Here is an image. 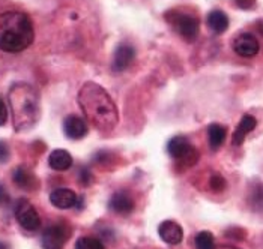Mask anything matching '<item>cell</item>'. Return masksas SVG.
<instances>
[{"mask_svg":"<svg viewBox=\"0 0 263 249\" xmlns=\"http://www.w3.org/2000/svg\"><path fill=\"white\" fill-rule=\"evenodd\" d=\"M77 99L84 117L97 131L108 134L116 128L119 122L118 107L102 86L93 81L84 83Z\"/></svg>","mask_w":263,"mask_h":249,"instance_id":"obj_1","label":"cell"},{"mask_svg":"<svg viewBox=\"0 0 263 249\" xmlns=\"http://www.w3.org/2000/svg\"><path fill=\"white\" fill-rule=\"evenodd\" d=\"M11 105L12 122L17 132L32 129L38 123L41 116L40 95L33 86L27 83H15L8 93Z\"/></svg>","mask_w":263,"mask_h":249,"instance_id":"obj_2","label":"cell"},{"mask_svg":"<svg viewBox=\"0 0 263 249\" xmlns=\"http://www.w3.org/2000/svg\"><path fill=\"white\" fill-rule=\"evenodd\" d=\"M35 39L32 20L17 11L0 14V50L6 53H20L29 48Z\"/></svg>","mask_w":263,"mask_h":249,"instance_id":"obj_3","label":"cell"},{"mask_svg":"<svg viewBox=\"0 0 263 249\" xmlns=\"http://www.w3.org/2000/svg\"><path fill=\"white\" fill-rule=\"evenodd\" d=\"M167 152L173 159L182 161L188 165L196 164V161L199 159V155H197V150L194 149V146L188 141V138H185L182 135L173 137L167 143Z\"/></svg>","mask_w":263,"mask_h":249,"instance_id":"obj_4","label":"cell"},{"mask_svg":"<svg viewBox=\"0 0 263 249\" xmlns=\"http://www.w3.org/2000/svg\"><path fill=\"white\" fill-rule=\"evenodd\" d=\"M14 212H15V218H17L18 224L26 231H36V230H40V215H38L36 209L33 208L27 200H18Z\"/></svg>","mask_w":263,"mask_h":249,"instance_id":"obj_5","label":"cell"},{"mask_svg":"<svg viewBox=\"0 0 263 249\" xmlns=\"http://www.w3.org/2000/svg\"><path fill=\"white\" fill-rule=\"evenodd\" d=\"M173 27L178 30V33L182 36L185 41L193 42L199 36L200 32V21L197 17L190 14H176L172 20Z\"/></svg>","mask_w":263,"mask_h":249,"instance_id":"obj_6","label":"cell"},{"mask_svg":"<svg viewBox=\"0 0 263 249\" xmlns=\"http://www.w3.org/2000/svg\"><path fill=\"white\" fill-rule=\"evenodd\" d=\"M69 233L65 225H51L42 233V249H63L65 242L68 240Z\"/></svg>","mask_w":263,"mask_h":249,"instance_id":"obj_7","label":"cell"},{"mask_svg":"<svg viewBox=\"0 0 263 249\" xmlns=\"http://www.w3.org/2000/svg\"><path fill=\"white\" fill-rule=\"evenodd\" d=\"M259 50V41L251 33H241L233 41V51L241 57H254Z\"/></svg>","mask_w":263,"mask_h":249,"instance_id":"obj_8","label":"cell"},{"mask_svg":"<svg viewBox=\"0 0 263 249\" xmlns=\"http://www.w3.org/2000/svg\"><path fill=\"white\" fill-rule=\"evenodd\" d=\"M134 56H136V50L131 44H126V42L119 44L115 51V57H113V69L116 72L125 71L133 63Z\"/></svg>","mask_w":263,"mask_h":249,"instance_id":"obj_9","label":"cell"},{"mask_svg":"<svg viewBox=\"0 0 263 249\" xmlns=\"http://www.w3.org/2000/svg\"><path fill=\"white\" fill-rule=\"evenodd\" d=\"M63 132L71 140H81L87 135L89 129H87L86 122L81 117L71 114L63 120Z\"/></svg>","mask_w":263,"mask_h":249,"instance_id":"obj_10","label":"cell"},{"mask_svg":"<svg viewBox=\"0 0 263 249\" xmlns=\"http://www.w3.org/2000/svg\"><path fill=\"white\" fill-rule=\"evenodd\" d=\"M158 234L162 242L168 245H179L183 239L182 227L175 221H164L158 227Z\"/></svg>","mask_w":263,"mask_h":249,"instance_id":"obj_11","label":"cell"},{"mask_svg":"<svg viewBox=\"0 0 263 249\" xmlns=\"http://www.w3.org/2000/svg\"><path fill=\"white\" fill-rule=\"evenodd\" d=\"M76 201H77V195L74 191L68 189V188H59V189H54L51 194H50V203L54 206L56 209H71L76 206Z\"/></svg>","mask_w":263,"mask_h":249,"instance_id":"obj_12","label":"cell"},{"mask_svg":"<svg viewBox=\"0 0 263 249\" xmlns=\"http://www.w3.org/2000/svg\"><path fill=\"white\" fill-rule=\"evenodd\" d=\"M108 209L115 213H119V215H128L134 209V200L129 197V194H126L123 191L116 192L108 201Z\"/></svg>","mask_w":263,"mask_h":249,"instance_id":"obj_13","label":"cell"},{"mask_svg":"<svg viewBox=\"0 0 263 249\" xmlns=\"http://www.w3.org/2000/svg\"><path fill=\"white\" fill-rule=\"evenodd\" d=\"M256 125H257V120H256V117H254V116H251V114H245L242 119H241L239 125H238L236 131L233 132V138H232V143H233V146L242 144L243 140H245V137H247L251 131H254Z\"/></svg>","mask_w":263,"mask_h":249,"instance_id":"obj_14","label":"cell"},{"mask_svg":"<svg viewBox=\"0 0 263 249\" xmlns=\"http://www.w3.org/2000/svg\"><path fill=\"white\" fill-rule=\"evenodd\" d=\"M48 164L56 171H66L72 167V156L63 149H56L50 153Z\"/></svg>","mask_w":263,"mask_h":249,"instance_id":"obj_15","label":"cell"},{"mask_svg":"<svg viewBox=\"0 0 263 249\" xmlns=\"http://www.w3.org/2000/svg\"><path fill=\"white\" fill-rule=\"evenodd\" d=\"M12 180L14 183L21 189H26V191H32L38 186V180L35 177L33 173H30L29 170L18 167L17 170H14V174H12Z\"/></svg>","mask_w":263,"mask_h":249,"instance_id":"obj_16","label":"cell"},{"mask_svg":"<svg viewBox=\"0 0 263 249\" xmlns=\"http://www.w3.org/2000/svg\"><path fill=\"white\" fill-rule=\"evenodd\" d=\"M208 27L217 33V35H221L224 33L227 29H229V17L224 14L223 11L217 9V11H212L209 12L208 15Z\"/></svg>","mask_w":263,"mask_h":249,"instance_id":"obj_17","label":"cell"},{"mask_svg":"<svg viewBox=\"0 0 263 249\" xmlns=\"http://www.w3.org/2000/svg\"><path fill=\"white\" fill-rule=\"evenodd\" d=\"M226 135H227V131L226 128L218 123H212L208 128V137H209V146L212 150H217L220 149L221 144L226 140Z\"/></svg>","mask_w":263,"mask_h":249,"instance_id":"obj_18","label":"cell"},{"mask_svg":"<svg viewBox=\"0 0 263 249\" xmlns=\"http://www.w3.org/2000/svg\"><path fill=\"white\" fill-rule=\"evenodd\" d=\"M194 245L197 249H215V239L211 231H200L194 239Z\"/></svg>","mask_w":263,"mask_h":249,"instance_id":"obj_19","label":"cell"},{"mask_svg":"<svg viewBox=\"0 0 263 249\" xmlns=\"http://www.w3.org/2000/svg\"><path fill=\"white\" fill-rule=\"evenodd\" d=\"M76 249H104V245L95 237H80L76 243Z\"/></svg>","mask_w":263,"mask_h":249,"instance_id":"obj_20","label":"cell"},{"mask_svg":"<svg viewBox=\"0 0 263 249\" xmlns=\"http://www.w3.org/2000/svg\"><path fill=\"white\" fill-rule=\"evenodd\" d=\"M209 185H211V189H212V191H215V192H221L224 188H226V180H224L223 176H220V174H214V176L211 177Z\"/></svg>","mask_w":263,"mask_h":249,"instance_id":"obj_21","label":"cell"},{"mask_svg":"<svg viewBox=\"0 0 263 249\" xmlns=\"http://www.w3.org/2000/svg\"><path fill=\"white\" fill-rule=\"evenodd\" d=\"M79 179H80V182L84 186H89L92 183V180H93V176H92V173L86 167H83L79 171Z\"/></svg>","mask_w":263,"mask_h":249,"instance_id":"obj_22","label":"cell"},{"mask_svg":"<svg viewBox=\"0 0 263 249\" xmlns=\"http://www.w3.org/2000/svg\"><path fill=\"white\" fill-rule=\"evenodd\" d=\"M9 156H11V152H9V147H8V144H6V143H3V141H0V164L8 162Z\"/></svg>","mask_w":263,"mask_h":249,"instance_id":"obj_23","label":"cell"},{"mask_svg":"<svg viewBox=\"0 0 263 249\" xmlns=\"http://www.w3.org/2000/svg\"><path fill=\"white\" fill-rule=\"evenodd\" d=\"M236 6L241 8V9H253L254 5H256V0H235Z\"/></svg>","mask_w":263,"mask_h":249,"instance_id":"obj_24","label":"cell"},{"mask_svg":"<svg viewBox=\"0 0 263 249\" xmlns=\"http://www.w3.org/2000/svg\"><path fill=\"white\" fill-rule=\"evenodd\" d=\"M6 120H8V108H6L5 102L0 99V126L6 123Z\"/></svg>","mask_w":263,"mask_h":249,"instance_id":"obj_25","label":"cell"},{"mask_svg":"<svg viewBox=\"0 0 263 249\" xmlns=\"http://www.w3.org/2000/svg\"><path fill=\"white\" fill-rule=\"evenodd\" d=\"M8 201H9V195H8V192L5 191V188L0 185V206L6 204Z\"/></svg>","mask_w":263,"mask_h":249,"instance_id":"obj_26","label":"cell"},{"mask_svg":"<svg viewBox=\"0 0 263 249\" xmlns=\"http://www.w3.org/2000/svg\"><path fill=\"white\" fill-rule=\"evenodd\" d=\"M0 249H9V246H8L6 243H3V242H0Z\"/></svg>","mask_w":263,"mask_h":249,"instance_id":"obj_27","label":"cell"},{"mask_svg":"<svg viewBox=\"0 0 263 249\" xmlns=\"http://www.w3.org/2000/svg\"><path fill=\"white\" fill-rule=\"evenodd\" d=\"M259 30H260V33L263 35V23H260V24H259Z\"/></svg>","mask_w":263,"mask_h":249,"instance_id":"obj_28","label":"cell"},{"mask_svg":"<svg viewBox=\"0 0 263 249\" xmlns=\"http://www.w3.org/2000/svg\"><path fill=\"white\" fill-rule=\"evenodd\" d=\"M217 249V248H215ZM218 249H238V248H232V246H223V248H218Z\"/></svg>","mask_w":263,"mask_h":249,"instance_id":"obj_29","label":"cell"}]
</instances>
